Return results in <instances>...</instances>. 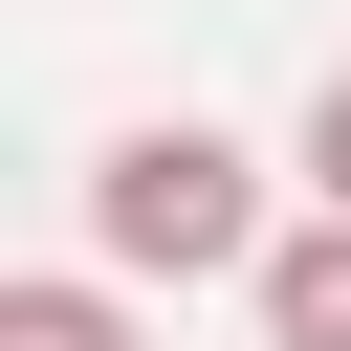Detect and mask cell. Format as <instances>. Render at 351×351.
I'll list each match as a JSON object with an SVG mask.
<instances>
[{
  "instance_id": "cell-3",
  "label": "cell",
  "mask_w": 351,
  "mask_h": 351,
  "mask_svg": "<svg viewBox=\"0 0 351 351\" xmlns=\"http://www.w3.org/2000/svg\"><path fill=\"white\" fill-rule=\"evenodd\" d=\"M0 351H154V329H132V285L44 263V285H0Z\"/></svg>"
},
{
  "instance_id": "cell-1",
  "label": "cell",
  "mask_w": 351,
  "mask_h": 351,
  "mask_svg": "<svg viewBox=\"0 0 351 351\" xmlns=\"http://www.w3.org/2000/svg\"><path fill=\"white\" fill-rule=\"evenodd\" d=\"M285 219H263V154L219 132V110H132L110 154H88V263L110 285H241Z\"/></svg>"
},
{
  "instance_id": "cell-2",
  "label": "cell",
  "mask_w": 351,
  "mask_h": 351,
  "mask_svg": "<svg viewBox=\"0 0 351 351\" xmlns=\"http://www.w3.org/2000/svg\"><path fill=\"white\" fill-rule=\"evenodd\" d=\"M241 307H263V351H351V197H307V219L241 263Z\"/></svg>"
},
{
  "instance_id": "cell-4",
  "label": "cell",
  "mask_w": 351,
  "mask_h": 351,
  "mask_svg": "<svg viewBox=\"0 0 351 351\" xmlns=\"http://www.w3.org/2000/svg\"><path fill=\"white\" fill-rule=\"evenodd\" d=\"M285 176H307V197H351V66L307 88V132H285Z\"/></svg>"
}]
</instances>
